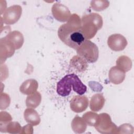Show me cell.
I'll use <instances>...</instances> for the list:
<instances>
[{
  "label": "cell",
  "instance_id": "5b68a950",
  "mask_svg": "<svg viewBox=\"0 0 134 134\" xmlns=\"http://www.w3.org/2000/svg\"><path fill=\"white\" fill-rule=\"evenodd\" d=\"M96 130L103 134L118 133V127L111 121L110 116L103 113L98 115L97 121L94 126Z\"/></svg>",
  "mask_w": 134,
  "mask_h": 134
},
{
  "label": "cell",
  "instance_id": "ac0fdd59",
  "mask_svg": "<svg viewBox=\"0 0 134 134\" xmlns=\"http://www.w3.org/2000/svg\"><path fill=\"white\" fill-rule=\"evenodd\" d=\"M41 95L40 92L36 91L35 93L28 95L26 99V105L28 108H35L40 104Z\"/></svg>",
  "mask_w": 134,
  "mask_h": 134
},
{
  "label": "cell",
  "instance_id": "9a60e30c",
  "mask_svg": "<svg viewBox=\"0 0 134 134\" xmlns=\"http://www.w3.org/2000/svg\"><path fill=\"white\" fill-rule=\"evenodd\" d=\"M105 102V98L102 94L99 93L94 94L90 100V108L93 111H98L102 109Z\"/></svg>",
  "mask_w": 134,
  "mask_h": 134
},
{
  "label": "cell",
  "instance_id": "cb8c5ba5",
  "mask_svg": "<svg viewBox=\"0 0 134 134\" xmlns=\"http://www.w3.org/2000/svg\"><path fill=\"white\" fill-rule=\"evenodd\" d=\"M10 102L9 96L5 93L1 92V101H0V108L1 110L5 109L7 108Z\"/></svg>",
  "mask_w": 134,
  "mask_h": 134
},
{
  "label": "cell",
  "instance_id": "6da1fadb",
  "mask_svg": "<svg viewBox=\"0 0 134 134\" xmlns=\"http://www.w3.org/2000/svg\"><path fill=\"white\" fill-rule=\"evenodd\" d=\"M58 35L64 43L76 50L85 40L81 31V19L79 15H71L67 23L60 26Z\"/></svg>",
  "mask_w": 134,
  "mask_h": 134
},
{
  "label": "cell",
  "instance_id": "5bb4252c",
  "mask_svg": "<svg viewBox=\"0 0 134 134\" xmlns=\"http://www.w3.org/2000/svg\"><path fill=\"white\" fill-rule=\"evenodd\" d=\"M24 116L26 121L32 126H36L39 125L41 121L39 114L34 108H27L24 111Z\"/></svg>",
  "mask_w": 134,
  "mask_h": 134
},
{
  "label": "cell",
  "instance_id": "7c38bea8",
  "mask_svg": "<svg viewBox=\"0 0 134 134\" xmlns=\"http://www.w3.org/2000/svg\"><path fill=\"white\" fill-rule=\"evenodd\" d=\"M38 87V83L35 79H28L24 81L19 87L20 92L25 95H29L35 93Z\"/></svg>",
  "mask_w": 134,
  "mask_h": 134
},
{
  "label": "cell",
  "instance_id": "7402d4cb",
  "mask_svg": "<svg viewBox=\"0 0 134 134\" xmlns=\"http://www.w3.org/2000/svg\"><path fill=\"white\" fill-rule=\"evenodd\" d=\"M90 5L93 10L95 11H102L106 9L109 6V2L108 1H92L91 2Z\"/></svg>",
  "mask_w": 134,
  "mask_h": 134
},
{
  "label": "cell",
  "instance_id": "7a4b0ae2",
  "mask_svg": "<svg viewBox=\"0 0 134 134\" xmlns=\"http://www.w3.org/2000/svg\"><path fill=\"white\" fill-rule=\"evenodd\" d=\"M71 87L74 92L79 95L84 94L86 90V86L82 82L77 75L70 74L65 75L57 83V92L63 97L68 96L71 92Z\"/></svg>",
  "mask_w": 134,
  "mask_h": 134
},
{
  "label": "cell",
  "instance_id": "e0dca14e",
  "mask_svg": "<svg viewBox=\"0 0 134 134\" xmlns=\"http://www.w3.org/2000/svg\"><path fill=\"white\" fill-rule=\"evenodd\" d=\"M70 64L73 67L77 70L79 72L84 71L87 67V61L79 55L74 56L70 61Z\"/></svg>",
  "mask_w": 134,
  "mask_h": 134
},
{
  "label": "cell",
  "instance_id": "d4e9b609",
  "mask_svg": "<svg viewBox=\"0 0 134 134\" xmlns=\"http://www.w3.org/2000/svg\"><path fill=\"white\" fill-rule=\"evenodd\" d=\"M118 133H133V128L129 124H124L118 127Z\"/></svg>",
  "mask_w": 134,
  "mask_h": 134
},
{
  "label": "cell",
  "instance_id": "484cf974",
  "mask_svg": "<svg viewBox=\"0 0 134 134\" xmlns=\"http://www.w3.org/2000/svg\"><path fill=\"white\" fill-rule=\"evenodd\" d=\"M33 133L32 126L30 124H28L22 128V130L20 133H29L31 134Z\"/></svg>",
  "mask_w": 134,
  "mask_h": 134
},
{
  "label": "cell",
  "instance_id": "ffe728a7",
  "mask_svg": "<svg viewBox=\"0 0 134 134\" xmlns=\"http://www.w3.org/2000/svg\"><path fill=\"white\" fill-rule=\"evenodd\" d=\"M12 117L11 115L6 111H1L0 113V131L2 132H6V127L8 124L12 121Z\"/></svg>",
  "mask_w": 134,
  "mask_h": 134
},
{
  "label": "cell",
  "instance_id": "d6986e66",
  "mask_svg": "<svg viewBox=\"0 0 134 134\" xmlns=\"http://www.w3.org/2000/svg\"><path fill=\"white\" fill-rule=\"evenodd\" d=\"M116 66L124 72L129 71L132 67V61L130 58L126 55L120 56L116 60Z\"/></svg>",
  "mask_w": 134,
  "mask_h": 134
},
{
  "label": "cell",
  "instance_id": "8fae6325",
  "mask_svg": "<svg viewBox=\"0 0 134 134\" xmlns=\"http://www.w3.org/2000/svg\"><path fill=\"white\" fill-rule=\"evenodd\" d=\"M125 76V72L117 66L111 67L109 71V80L114 84L117 85L121 83L124 81Z\"/></svg>",
  "mask_w": 134,
  "mask_h": 134
},
{
  "label": "cell",
  "instance_id": "52a82bcc",
  "mask_svg": "<svg viewBox=\"0 0 134 134\" xmlns=\"http://www.w3.org/2000/svg\"><path fill=\"white\" fill-rule=\"evenodd\" d=\"M52 14L54 18L59 21H68L71 14L69 8L63 4L55 3L51 8Z\"/></svg>",
  "mask_w": 134,
  "mask_h": 134
},
{
  "label": "cell",
  "instance_id": "ba28073f",
  "mask_svg": "<svg viewBox=\"0 0 134 134\" xmlns=\"http://www.w3.org/2000/svg\"><path fill=\"white\" fill-rule=\"evenodd\" d=\"M108 47L114 51H120L125 49L127 45L126 38L119 34L110 35L107 39Z\"/></svg>",
  "mask_w": 134,
  "mask_h": 134
},
{
  "label": "cell",
  "instance_id": "4fadbf2b",
  "mask_svg": "<svg viewBox=\"0 0 134 134\" xmlns=\"http://www.w3.org/2000/svg\"><path fill=\"white\" fill-rule=\"evenodd\" d=\"M5 37L13 44L16 50L20 49L24 42V36L19 31H10L6 35Z\"/></svg>",
  "mask_w": 134,
  "mask_h": 134
},
{
  "label": "cell",
  "instance_id": "277c9868",
  "mask_svg": "<svg viewBox=\"0 0 134 134\" xmlns=\"http://www.w3.org/2000/svg\"><path fill=\"white\" fill-rule=\"evenodd\" d=\"M77 54L88 63L95 62L99 55L97 46L90 40L85 39L76 49Z\"/></svg>",
  "mask_w": 134,
  "mask_h": 134
},
{
  "label": "cell",
  "instance_id": "603a6c76",
  "mask_svg": "<svg viewBox=\"0 0 134 134\" xmlns=\"http://www.w3.org/2000/svg\"><path fill=\"white\" fill-rule=\"evenodd\" d=\"M21 130L20 125L16 121L9 122L6 127V132L9 133H20Z\"/></svg>",
  "mask_w": 134,
  "mask_h": 134
},
{
  "label": "cell",
  "instance_id": "2e32d148",
  "mask_svg": "<svg viewBox=\"0 0 134 134\" xmlns=\"http://www.w3.org/2000/svg\"><path fill=\"white\" fill-rule=\"evenodd\" d=\"M71 127L74 132L82 133L85 131L87 124L82 117L76 116L72 121Z\"/></svg>",
  "mask_w": 134,
  "mask_h": 134
},
{
  "label": "cell",
  "instance_id": "3957f363",
  "mask_svg": "<svg viewBox=\"0 0 134 134\" xmlns=\"http://www.w3.org/2000/svg\"><path fill=\"white\" fill-rule=\"evenodd\" d=\"M81 31L85 38H93L97 31L101 29L103 21L102 16L97 13H90L81 18Z\"/></svg>",
  "mask_w": 134,
  "mask_h": 134
},
{
  "label": "cell",
  "instance_id": "9c48e42d",
  "mask_svg": "<svg viewBox=\"0 0 134 134\" xmlns=\"http://www.w3.org/2000/svg\"><path fill=\"white\" fill-rule=\"evenodd\" d=\"M15 48L13 44L5 37L0 39V61L2 64L6 60L14 53Z\"/></svg>",
  "mask_w": 134,
  "mask_h": 134
},
{
  "label": "cell",
  "instance_id": "30bf717a",
  "mask_svg": "<svg viewBox=\"0 0 134 134\" xmlns=\"http://www.w3.org/2000/svg\"><path fill=\"white\" fill-rule=\"evenodd\" d=\"M88 106V99L86 96H74L70 100V108L75 113H81L86 109Z\"/></svg>",
  "mask_w": 134,
  "mask_h": 134
},
{
  "label": "cell",
  "instance_id": "44dd1931",
  "mask_svg": "<svg viewBox=\"0 0 134 134\" xmlns=\"http://www.w3.org/2000/svg\"><path fill=\"white\" fill-rule=\"evenodd\" d=\"M98 114L92 111H87L84 113L82 118L86 123V124L90 126H94L98 118Z\"/></svg>",
  "mask_w": 134,
  "mask_h": 134
},
{
  "label": "cell",
  "instance_id": "8992f818",
  "mask_svg": "<svg viewBox=\"0 0 134 134\" xmlns=\"http://www.w3.org/2000/svg\"><path fill=\"white\" fill-rule=\"evenodd\" d=\"M22 8L20 6L15 5L6 8L2 17L3 21L6 25H12L16 23L20 18Z\"/></svg>",
  "mask_w": 134,
  "mask_h": 134
}]
</instances>
